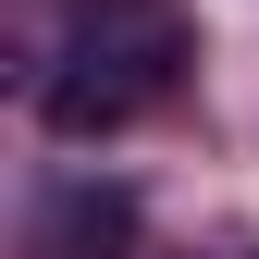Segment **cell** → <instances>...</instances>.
Instances as JSON below:
<instances>
[{
    "label": "cell",
    "instance_id": "6da1fadb",
    "mask_svg": "<svg viewBox=\"0 0 259 259\" xmlns=\"http://www.w3.org/2000/svg\"><path fill=\"white\" fill-rule=\"evenodd\" d=\"M185 62H198V25H185V0H74V25H62V62L37 87L50 136H111V123H136L148 99H173Z\"/></svg>",
    "mask_w": 259,
    "mask_h": 259
},
{
    "label": "cell",
    "instance_id": "7a4b0ae2",
    "mask_svg": "<svg viewBox=\"0 0 259 259\" xmlns=\"http://www.w3.org/2000/svg\"><path fill=\"white\" fill-rule=\"evenodd\" d=\"M37 259H136V198L99 185V173L50 185V210H37Z\"/></svg>",
    "mask_w": 259,
    "mask_h": 259
}]
</instances>
